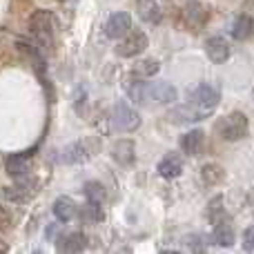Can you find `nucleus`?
I'll list each match as a JSON object with an SVG mask.
<instances>
[{
	"mask_svg": "<svg viewBox=\"0 0 254 254\" xmlns=\"http://www.w3.org/2000/svg\"><path fill=\"white\" fill-rule=\"evenodd\" d=\"M29 34H31V40H34L40 49H52L54 34H56V22H54L52 13L45 11V9H38V11L31 13Z\"/></svg>",
	"mask_w": 254,
	"mask_h": 254,
	"instance_id": "1",
	"label": "nucleus"
},
{
	"mask_svg": "<svg viewBox=\"0 0 254 254\" xmlns=\"http://www.w3.org/2000/svg\"><path fill=\"white\" fill-rule=\"evenodd\" d=\"M101 149V138L96 136H87V138L74 140V143L65 145L61 154V161L67 163V165H78V163H85L94 156V154Z\"/></svg>",
	"mask_w": 254,
	"mask_h": 254,
	"instance_id": "2",
	"label": "nucleus"
},
{
	"mask_svg": "<svg viewBox=\"0 0 254 254\" xmlns=\"http://www.w3.org/2000/svg\"><path fill=\"white\" fill-rule=\"evenodd\" d=\"M140 123H143V119H140L138 110L131 107L125 98L114 103V107H112V127L116 131H134L140 127Z\"/></svg>",
	"mask_w": 254,
	"mask_h": 254,
	"instance_id": "3",
	"label": "nucleus"
},
{
	"mask_svg": "<svg viewBox=\"0 0 254 254\" xmlns=\"http://www.w3.org/2000/svg\"><path fill=\"white\" fill-rule=\"evenodd\" d=\"M248 131H250V121H248V116L239 110L230 112V114L219 123L221 138L228 140V143H237V140L246 138Z\"/></svg>",
	"mask_w": 254,
	"mask_h": 254,
	"instance_id": "4",
	"label": "nucleus"
},
{
	"mask_svg": "<svg viewBox=\"0 0 254 254\" xmlns=\"http://www.w3.org/2000/svg\"><path fill=\"white\" fill-rule=\"evenodd\" d=\"M188 103H192L196 110H201L203 114L210 116L212 112L219 107V103H221V92L214 87V85L201 83V85H196L192 92H188Z\"/></svg>",
	"mask_w": 254,
	"mask_h": 254,
	"instance_id": "5",
	"label": "nucleus"
},
{
	"mask_svg": "<svg viewBox=\"0 0 254 254\" xmlns=\"http://www.w3.org/2000/svg\"><path fill=\"white\" fill-rule=\"evenodd\" d=\"M149 47V38L143 29H129L123 38H119L116 54L121 58H136Z\"/></svg>",
	"mask_w": 254,
	"mask_h": 254,
	"instance_id": "6",
	"label": "nucleus"
},
{
	"mask_svg": "<svg viewBox=\"0 0 254 254\" xmlns=\"http://www.w3.org/2000/svg\"><path fill=\"white\" fill-rule=\"evenodd\" d=\"M183 170H185V161H183V156H181L179 152H167L156 165L158 176L165 179V181L179 179V176L183 174Z\"/></svg>",
	"mask_w": 254,
	"mask_h": 254,
	"instance_id": "7",
	"label": "nucleus"
},
{
	"mask_svg": "<svg viewBox=\"0 0 254 254\" xmlns=\"http://www.w3.org/2000/svg\"><path fill=\"white\" fill-rule=\"evenodd\" d=\"M205 54L214 65H223L230 56H232V47L223 36H210L205 40Z\"/></svg>",
	"mask_w": 254,
	"mask_h": 254,
	"instance_id": "8",
	"label": "nucleus"
},
{
	"mask_svg": "<svg viewBox=\"0 0 254 254\" xmlns=\"http://www.w3.org/2000/svg\"><path fill=\"white\" fill-rule=\"evenodd\" d=\"M145 94H147V98H152L154 103H174L176 98H179L176 87L172 83H167V80H152V83H147Z\"/></svg>",
	"mask_w": 254,
	"mask_h": 254,
	"instance_id": "9",
	"label": "nucleus"
},
{
	"mask_svg": "<svg viewBox=\"0 0 254 254\" xmlns=\"http://www.w3.org/2000/svg\"><path fill=\"white\" fill-rule=\"evenodd\" d=\"M129 29H131V16L127 11H114L105 22V36L112 40L123 38Z\"/></svg>",
	"mask_w": 254,
	"mask_h": 254,
	"instance_id": "10",
	"label": "nucleus"
},
{
	"mask_svg": "<svg viewBox=\"0 0 254 254\" xmlns=\"http://www.w3.org/2000/svg\"><path fill=\"white\" fill-rule=\"evenodd\" d=\"M36 149H38V145H34L31 149H22V152H16L11 154V156H7V161H4V167H7V172L11 176H22L27 170H29V161L34 158Z\"/></svg>",
	"mask_w": 254,
	"mask_h": 254,
	"instance_id": "11",
	"label": "nucleus"
},
{
	"mask_svg": "<svg viewBox=\"0 0 254 254\" xmlns=\"http://www.w3.org/2000/svg\"><path fill=\"white\" fill-rule=\"evenodd\" d=\"M181 152H185L188 156H196V154L203 152V145H205V131L201 127H194V129H188L179 140Z\"/></svg>",
	"mask_w": 254,
	"mask_h": 254,
	"instance_id": "12",
	"label": "nucleus"
},
{
	"mask_svg": "<svg viewBox=\"0 0 254 254\" xmlns=\"http://www.w3.org/2000/svg\"><path fill=\"white\" fill-rule=\"evenodd\" d=\"M167 116H170V121L176 125H190V123H198V121L207 119V114H203L201 110H196L192 103H185V105L174 107Z\"/></svg>",
	"mask_w": 254,
	"mask_h": 254,
	"instance_id": "13",
	"label": "nucleus"
},
{
	"mask_svg": "<svg viewBox=\"0 0 254 254\" xmlns=\"http://www.w3.org/2000/svg\"><path fill=\"white\" fill-rule=\"evenodd\" d=\"M112 158L119 163L121 167H131L136 161V143L129 138H121L112 147Z\"/></svg>",
	"mask_w": 254,
	"mask_h": 254,
	"instance_id": "14",
	"label": "nucleus"
},
{
	"mask_svg": "<svg viewBox=\"0 0 254 254\" xmlns=\"http://www.w3.org/2000/svg\"><path fill=\"white\" fill-rule=\"evenodd\" d=\"M183 18H185L188 29L198 31L207 20H210V11H207V7H203L201 2H190L188 7H183Z\"/></svg>",
	"mask_w": 254,
	"mask_h": 254,
	"instance_id": "15",
	"label": "nucleus"
},
{
	"mask_svg": "<svg viewBox=\"0 0 254 254\" xmlns=\"http://www.w3.org/2000/svg\"><path fill=\"white\" fill-rule=\"evenodd\" d=\"M145 87H147V80H145V76L136 74V71H129V74L125 76V80H123L125 94L131 98V101H136V103H145V98H147V94H145Z\"/></svg>",
	"mask_w": 254,
	"mask_h": 254,
	"instance_id": "16",
	"label": "nucleus"
},
{
	"mask_svg": "<svg viewBox=\"0 0 254 254\" xmlns=\"http://www.w3.org/2000/svg\"><path fill=\"white\" fill-rule=\"evenodd\" d=\"M54 216H56L58 223H71V221L78 216V205L71 196H58L52 205Z\"/></svg>",
	"mask_w": 254,
	"mask_h": 254,
	"instance_id": "17",
	"label": "nucleus"
},
{
	"mask_svg": "<svg viewBox=\"0 0 254 254\" xmlns=\"http://www.w3.org/2000/svg\"><path fill=\"white\" fill-rule=\"evenodd\" d=\"M87 248V237L83 232H69V234H63V237L56 239V250L58 252H83Z\"/></svg>",
	"mask_w": 254,
	"mask_h": 254,
	"instance_id": "18",
	"label": "nucleus"
},
{
	"mask_svg": "<svg viewBox=\"0 0 254 254\" xmlns=\"http://www.w3.org/2000/svg\"><path fill=\"white\" fill-rule=\"evenodd\" d=\"M136 11H138L140 20L147 22V25H161L163 20V9L158 4V0H138Z\"/></svg>",
	"mask_w": 254,
	"mask_h": 254,
	"instance_id": "19",
	"label": "nucleus"
},
{
	"mask_svg": "<svg viewBox=\"0 0 254 254\" xmlns=\"http://www.w3.org/2000/svg\"><path fill=\"white\" fill-rule=\"evenodd\" d=\"M234 241H237V232H234L232 223L228 221H219L214 223V230H212V243H216L219 248H232Z\"/></svg>",
	"mask_w": 254,
	"mask_h": 254,
	"instance_id": "20",
	"label": "nucleus"
},
{
	"mask_svg": "<svg viewBox=\"0 0 254 254\" xmlns=\"http://www.w3.org/2000/svg\"><path fill=\"white\" fill-rule=\"evenodd\" d=\"M232 38L243 43V40H250L254 36V18L250 13H239L232 22Z\"/></svg>",
	"mask_w": 254,
	"mask_h": 254,
	"instance_id": "21",
	"label": "nucleus"
},
{
	"mask_svg": "<svg viewBox=\"0 0 254 254\" xmlns=\"http://www.w3.org/2000/svg\"><path fill=\"white\" fill-rule=\"evenodd\" d=\"M83 194L87 201L92 203H105L107 201V188L101 183V181H87V183L83 185Z\"/></svg>",
	"mask_w": 254,
	"mask_h": 254,
	"instance_id": "22",
	"label": "nucleus"
},
{
	"mask_svg": "<svg viewBox=\"0 0 254 254\" xmlns=\"http://www.w3.org/2000/svg\"><path fill=\"white\" fill-rule=\"evenodd\" d=\"M225 179V170L219 163H205L201 167V181L205 185H219Z\"/></svg>",
	"mask_w": 254,
	"mask_h": 254,
	"instance_id": "23",
	"label": "nucleus"
},
{
	"mask_svg": "<svg viewBox=\"0 0 254 254\" xmlns=\"http://www.w3.org/2000/svg\"><path fill=\"white\" fill-rule=\"evenodd\" d=\"M78 216H80V221H83V223H98V221H103L101 203L87 201L83 207H78Z\"/></svg>",
	"mask_w": 254,
	"mask_h": 254,
	"instance_id": "24",
	"label": "nucleus"
},
{
	"mask_svg": "<svg viewBox=\"0 0 254 254\" xmlns=\"http://www.w3.org/2000/svg\"><path fill=\"white\" fill-rule=\"evenodd\" d=\"M207 219H210V223H219V221L225 219V210H223V196L221 194H216L214 198H212L210 203H207Z\"/></svg>",
	"mask_w": 254,
	"mask_h": 254,
	"instance_id": "25",
	"label": "nucleus"
},
{
	"mask_svg": "<svg viewBox=\"0 0 254 254\" xmlns=\"http://www.w3.org/2000/svg\"><path fill=\"white\" fill-rule=\"evenodd\" d=\"M136 74L145 76V78H154V76L161 71V63L156 61V58H145V61H140L138 65H136Z\"/></svg>",
	"mask_w": 254,
	"mask_h": 254,
	"instance_id": "26",
	"label": "nucleus"
},
{
	"mask_svg": "<svg viewBox=\"0 0 254 254\" xmlns=\"http://www.w3.org/2000/svg\"><path fill=\"white\" fill-rule=\"evenodd\" d=\"M185 246H188L192 252H205L207 250V241H203L201 234H190V237H185Z\"/></svg>",
	"mask_w": 254,
	"mask_h": 254,
	"instance_id": "27",
	"label": "nucleus"
},
{
	"mask_svg": "<svg viewBox=\"0 0 254 254\" xmlns=\"http://www.w3.org/2000/svg\"><path fill=\"white\" fill-rule=\"evenodd\" d=\"M243 250L246 252L254 250V225L246 228V232H243Z\"/></svg>",
	"mask_w": 254,
	"mask_h": 254,
	"instance_id": "28",
	"label": "nucleus"
},
{
	"mask_svg": "<svg viewBox=\"0 0 254 254\" xmlns=\"http://www.w3.org/2000/svg\"><path fill=\"white\" fill-rule=\"evenodd\" d=\"M9 223H11V219H9V212L4 210V205H0V232L9 230Z\"/></svg>",
	"mask_w": 254,
	"mask_h": 254,
	"instance_id": "29",
	"label": "nucleus"
},
{
	"mask_svg": "<svg viewBox=\"0 0 254 254\" xmlns=\"http://www.w3.org/2000/svg\"><path fill=\"white\" fill-rule=\"evenodd\" d=\"M9 250V248H7V243H2V241H0V252H7Z\"/></svg>",
	"mask_w": 254,
	"mask_h": 254,
	"instance_id": "30",
	"label": "nucleus"
}]
</instances>
